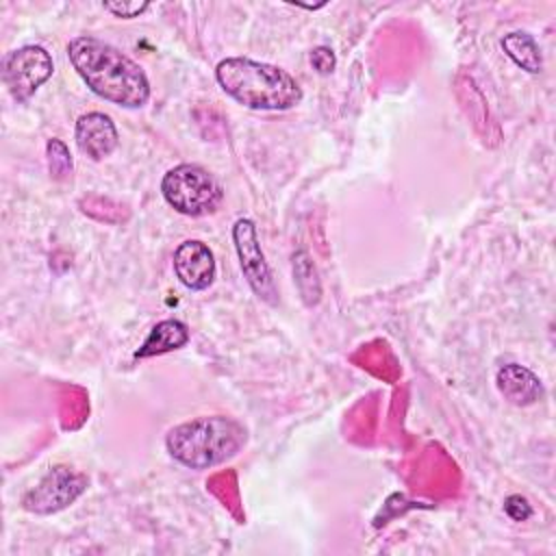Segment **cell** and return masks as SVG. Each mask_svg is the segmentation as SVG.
<instances>
[{"label": "cell", "instance_id": "obj_1", "mask_svg": "<svg viewBox=\"0 0 556 556\" xmlns=\"http://www.w3.org/2000/svg\"><path fill=\"white\" fill-rule=\"evenodd\" d=\"M67 54L96 96L126 109H139L148 102L150 83L143 70L117 48L96 37H76L70 41Z\"/></svg>", "mask_w": 556, "mask_h": 556}, {"label": "cell", "instance_id": "obj_2", "mask_svg": "<svg viewBox=\"0 0 556 556\" xmlns=\"http://www.w3.org/2000/svg\"><path fill=\"white\" fill-rule=\"evenodd\" d=\"M215 78L230 98L248 109L287 111L302 100V89L291 74L245 56L219 61Z\"/></svg>", "mask_w": 556, "mask_h": 556}, {"label": "cell", "instance_id": "obj_3", "mask_svg": "<svg viewBox=\"0 0 556 556\" xmlns=\"http://www.w3.org/2000/svg\"><path fill=\"white\" fill-rule=\"evenodd\" d=\"M172 458L191 469H208L232 458L245 445V428L224 415L198 417L172 428L165 437Z\"/></svg>", "mask_w": 556, "mask_h": 556}, {"label": "cell", "instance_id": "obj_4", "mask_svg": "<svg viewBox=\"0 0 556 556\" xmlns=\"http://www.w3.org/2000/svg\"><path fill=\"white\" fill-rule=\"evenodd\" d=\"M161 191L172 208L191 217L215 211L224 198L219 182L195 163L172 167L161 180Z\"/></svg>", "mask_w": 556, "mask_h": 556}, {"label": "cell", "instance_id": "obj_5", "mask_svg": "<svg viewBox=\"0 0 556 556\" xmlns=\"http://www.w3.org/2000/svg\"><path fill=\"white\" fill-rule=\"evenodd\" d=\"M52 56L41 46H22L4 56L2 78L17 102L28 100L50 76Z\"/></svg>", "mask_w": 556, "mask_h": 556}, {"label": "cell", "instance_id": "obj_6", "mask_svg": "<svg viewBox=\"0 0 556 556\" xmlns=\"http://www.w3.org/2000/svg\"><path fill=\"white\" fill-rule=\"evenodd\" d=\"M87 489V478L65 465L52 467L24 497L22 506L37 515H50L70 506Z\"/></svg>", "mask_w": 556, "mask_h": 556}, {"label": "cell", "instance_id": "obj_7", "mask_svg": "<svg viewBox=\"0 0 556 556\" xmlns=\"http://www.w3.org/2000/svg\"><path fill=\"white\" fill-rule=\"evenodd\" d=\"M232 241H235V250L239 254L241 271H243L248 285L252 287V291L267 304H276V295H278L276 285H274L269 265L265 261V254L261 250L254 222L248 217L237 219L232 226Z\"/></svg>", "mask_w": 556, "mask_h": 556}, {"label": "cell", "instance_id": "obj_8", "mask_svg": "<svg viewBox=\"0 0 556 556\" xmlns=\"http://www.w3.org/2000/svg\"><path fill=\"white\" fill-rule=\"evenodd\" d=\"M174 271L191 291H204L215 280V258L206 243L198 239L182 241L174 252Z\"/></svg>", "mask_w": 556, "mask_h": 556}, {"label": "cell", "instance_id": "obj_9", "mask_svg": "<svg viewBox=\"0 0 556 556\" xmlns=\"http://www.w3.org/2000/svg\"><path fill=\"white\" fill-rule=\"evenodd\" d=\"M76 146L93 161L109 156L117 148V128L104 113L91 111L76 122Z\"/></svg>", "mask_w": 556, "mask_h": 556}, {"label": "cell", "instance_id": "obj_10", "mask_svg": "<svg viewBox=\"0 0 556 556\" xmlns=\"http://www.w3.org/2000/svg\"><path fill=\"white\" fill-rule=\"evenodd\" d=\"M497 389L515 406H530L543 395L541 380L523 365L508 363L497 369Z\"/></svg>", "mask_w": 556, "mask_h": 556}, {"label": "cell", "instance_id": "obj_11", "mask_svg": "<svg viewBox=\"0 0 556 556\" xmlns=\"http://www.w3.org/2000/svg\"><path fill=\"white\" fill-rule=\"evenodd\" d=\"M187 341H189V330H187V326L182 321H178V319H163V321H159L150 330V334L139 345L135 356L137 358L159 356V354H165V352L182 348Z\"/></svg>", "mask_w": 556, "mask_h": 556}, {"label": "cell", "instance_id": "obj_12", "mask_svg": "<svg viewBox=\"0 0 556 556\" xmlns=\"http://www.w3.org/2000/svg\"><path fill=\"white\" fill-rule=\"evenodd\" d=\"M502 48L521 70H526L530 74L541 72L543 59H541V50H539L536 41L532 39V35H528L523 30L508 33L502 39Z\"/></svg>", "mask_w": 556, "mask_h": 556}, {"label": "cell", "instance_id": "obj_13", "mask_svg": "<svg viewBox=\"0 0 556 556\" xmlns=\"http://www.w3.org/2000/svg\"><path fill=\"white\" fill-rule=\"evenodd\" d=\"M293 276L304 302L315 304L319 300V280H317L315 265L308 261L306 252L293 254Z\"/></svg>", "mask_w": 556, "mask_h": 556}, {"label": "cell", "instance_id": "obj_14", "mask_svg": "<svg viewBox=\"0 0 556 556\" xmlns=\"http://www.w3.org/2000/svg\"><path fill=\"white\" fill-rule=\"evenodd\" d=\"M46 154H48V169L54 180H65L72 176V167H74L72 154L63 141L50 139L46 146Z\"/></svg>", "mask_w": 556, "mask_h": 556}, {"label": "cell", "instance_id": "obj_15", "mask_svg": "<svg viewBox=\"0 0 556 556\" xmlns=\"http://www.w3.org/2000/svg\"><path fill=\"white\" fill-rule=\"evenodd\" d=\"M311 65L319 72V74H330L337 65V59H334V52L328 48V46H317L313 52H311Z\"/></svg>", "mask_w": 556, "mask_h": 556}, {"label": "cell", "instance_id": "obj_16", "mask_svg": "<svg viewBox=\"0 0 556 556\" xmlns=\"http://www.w3.org/2000/svg\"><path fill=\"white\" fill-rule=\"evenodd\" d=\"M148 7H150L148 2H104L106 11H111L115 17H124V20L141 15Z\"/></svg>", "mask_w": 556, "mask_h": 556}, {"label": "cell", "instance_id": "obj_17", "mask_svg": "<svg viewBox=\"0 0 556 556\" xmlns=\"http://www.w3.org/2000/svg\"><path fill=\"white\" fill-rule=\"evenodd\" d=\"M504 510L515 521H526L532 515V508H530L528 500L521 497V495H508L506 502H504Z\"/></svg>", "mask_w": 556, "mask_h": 556}]
</instances>
